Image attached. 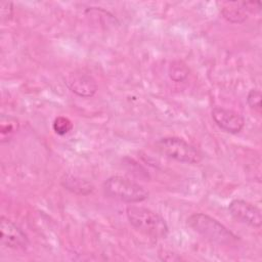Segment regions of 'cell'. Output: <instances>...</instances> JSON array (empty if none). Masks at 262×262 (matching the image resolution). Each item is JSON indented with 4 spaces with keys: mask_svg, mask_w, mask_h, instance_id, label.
<instances>
[{
    "mask_svg": "<svg viewBox=\"0 0 262 262\" xmlns=\"http://www.w3.org/2000/svg\"><path fill=\"white\" fill-rule=\"evenodd\" d=\"M188 75V69L185 64H183L180 61H175L171 63L169 68V76L172 80L176 82L183 81Z\"/></svg>",
    "mask_w": 262,
    "mask_h": 262,
    "instance_id": "obj_13",
    "label": "cell"
},
{
    "mask_svg": "<svg viewBox=\"0 0 262 262\" xmlns=\"http://www.w3.org/2000/svg\"><path fill=\"white\" fill-rule=\"evenodd\" d=\"M156 146L161 154L180 163L198 164L202 160L200 150L180 137H163L156 142Z\"/></svg>",
    "mask_w": 262,
    "mask_h": 262,
    "instance_id": "obj_4",
    "label": "cell"
},
{
    "mask_svg": "<svg viewBox=\"0 0 262 262\" xmlns=\"http://www.w3.org/2000/svg\"><path fill=\"white\" fill-rule=\"evenodd\" d=\"M19 123L18 120L11 116H2L0 121V138L1 142L9 141L14 134L18 131Z\"/></svg>",
    "mask_w": 262,
    "mask_h": 262,
    "instance_id": "obj_11",
    "label": "cell"
},
{
    "mask_svg": "<svg viewBox=\"0 0 262 262\" xmlns=\"http://www.w3.org/2000/svg\"><path fill=\"white\" fill-rule=\"evenodd\" d=\"M0 241L4 247L17 251L26 250L29 246L27 234L13 221L4 216L0 218Z\"/></svg>",
    "mask_w": 262,
    "mask_h": 262,
    "instance_id": "obj_6",
    "label": "cell"
},
{
    "mask_svg": "<svg viewBox=\"0 0 262 262\" xmlns=\"http://www.w3.org/2000/svg\"><path fill=\"white\" fill-rule=\"evenodd\" d=\"M61 184L66 189L78 194H88L92 191V185L89 182L71 174L63 175Z\"/></svg>",
    "mask_w": 262,
    "mask_h": 262,
    "instance_id": "obj_10",
    "label": "cell"
},
{
    "mask_svg": "<svg viewBox=\"0 0 262 262\" xmlns=\"http://www.w3.org/2000/svg\"><path fill=\"white\" fill-rule=\"evenodd\" d=\"M126 216L129 223L145 235L154 238H165L169 233V227L165 219L150 209L129 206L126 208Z\"/></svg>",
    "mask_w": 262,
    "mask_h": 262,
    "instance_id": "obj_2",
    "label": "cell"
},
{
    "mask_svg": "<svg viewBox=\"0 0 262 262\" xmlns=\"http://www.w3.org/2000/svg\"><path fill=\"white\" fill-rule=\"evenodd\" d=\"M52 129L57 135H66L73 129L72 121L63 116H59L54 119L52 123Z\"/></svg>",
    "mask_w": 262,
    "mask_h": 262,
    "instance_id": "obj_12",
    "label": "cell"
},
{
    "mask_svg": "<svg viewBox=\"0 0 262 262\" xmlns=\"http://www.w3.org/2000/svg\"><path fill=\"white\" fill-rule=\"evenodd\" d=\"M186 224L206 241L220 246H230L239 241L238 236L226 226L204 213L191 214L186 219Z\"/></svg>",
    "mask_w": 262,
    "mask_h": 262,
    "instance_id": "obj_1",
    "label": "cell"
},
{
    "mask_svg": "<svg viewBox=\"0 0 262 262\" xmlns=\"http://www.w3.org/2000/svg\"><path fill=\"white\" fill-rule=\"evenodd\" d=\"M221 13L223 17L232 24H242L248 18V12L241 2H225L222 5Z\"/></svg>",
    "mask_w": 262,
    "mask_h": 262,
    "instance_id": "obj_9",
    "label": "cell"
},
{
    "mask_svg": "<svg viewBox=\"0 0 262 262\" xmlns=\"http://www.w3.org/2000/svg\"><path fill=\"white\" fill-rule=\"evenodd\" d=\"M102 189L105 196L128 204L141 203L148 198V191L142 185L119 175L105 179Z\"/></svg>",
    "mask_w": 262,
    "mask_h": 262,
    "instance_id": "obj_3",
    "label": "cell"
},
{
    "mask_svg": "<svg viewBox=\"0 0 262 262\" xmlns=\"http://www.w3.org/2000/svg\"><path fill=\"white\" fill-rule=\"evenodd\" d=\"M211 116L215 124L227 133L237 134L245 127L244 117L233 110L215 106L211 111Z\"/></svg>",
    "mask_w": 262,
    "mask_h": 262,
    "instance_id": "obj_7",
    "label": "cell"
},
{
    "mask_svg": "<svg viewBox=\"0 0 262 262\" xmlns=\"http://www.w3.org/2000/svg\"><path fill=\"white\" fill-rule=\"evenodd\" d=\"M261 98H262V94L259 89H251L247 95L248 105L252 110L260 113L261 112Z\"/></svg>",
    "mask_w": 262,
    "mask_h": 262,
    "instance_id": "obj_14",
    "label": "cell"
},
{
    "mask_svg": "<svg viewBox=\"0 0 262 262\" xmlns=\"http://www.w3.org/2000/svg\"><path fill=\"white\" fill-rule=\"evenodd\" d=\"M0 13H1V20L8 21L11 19L13 14V4L12 2H1L0 4Z\"/></svg>",
    "mask_w": 262,
    "mask_h": 262,
    "instance_id": "obj_15",
    "label": "cell"
},
{
    "mask_svg": "<svg viewBox=\"0 0 262 262\" xmlns=\"http://www.w3.org/2000/svg\"><path fill=\"white\" fill-rule=\"evenodd\" d=\"M242 6L246 9L248 13H257L261 10V2L259 1H247V2H241Z\"/></svg>",
    "mask_w": 262,
    "mask_h": 262,
    "instance_id": "obj_16",
    "label": "cell"
},
{
    "mask_svg": "<svg viewBox=\"0 0 262 262\" xmlns=\"http://www.w3.org/2000/svg\"><path fill=\"white\" fill-rule=\"evenodd\" d=\"M69 89L80 97H91L97 91V84L93 77L82 70L70 73L66 79Z\"/></svg>",
    "mask_w": 262,
    "mask_h": 262,
    "instance_id": "obj_8",
    "label": "cell"
},
{
    "mask_svg": "<svg viewBox=\"0 0 262 262\" xmlns=\"http://www.w3.org/2000/svg\"><path fill=\"white\" fill-rule=\"evenodd\" d=\"M228 212L233 219L251 227L259 228L262 224L261 210L245 200H232L228 205Z\"/></svg>",
    "mask_w": 262,
    "mask_h": 262,
    "instance_id": "obj_5",
    "label": "cell"
}]
</instances>
